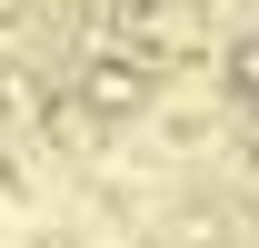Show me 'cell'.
<instances>
[{
    "label": "cell",
    "mask_w": 259,
    "mask_h": 248,
    "mask_svg": "<svg viewBox=\"0 0 259 248\" xmlns=\"http://www.w3.org/2000/svg\"><path fill=\"white\" fill-rule=\"evenodd\" d=\"M150 99H160V70H150V50H90V60L70 70V109H80V119H100V129L140 119Z\"/></svg>",
    "instance_id": "cell-1"
},
{
    "label": "cell",
    "mask_w": 259,
    "mask_h": 248,
    "mask_svg": "<svg viewBox=\"0 0 259 248\" xmlns=\"http://www.w3.org/2000/svg\"><path fill=\"white\" fill-rule=\"evenodd\" d=\"M220 90L239 99V109H259V30H239V40L220 50Z\"/></svg>",
    "instance_id": "cell-2"
},
{
    "label": "cell",
    "mask_w": 259,
    "mask_h": 248,
    "mask_svg": "<svg viewBox=\"0 0 259 248\" xmlns=\"http://www.w3.org/2000/svg\"><path fill=\"white\" fill-rule=\"evenodd\" d=\"M0 109L40 119V109H50V80H30V70H0Z\"/></svg>",
    "instance_id": "cell-3"
}]
</instances>
